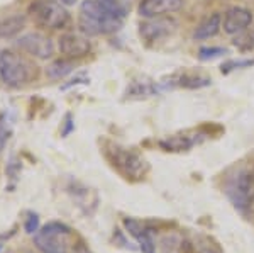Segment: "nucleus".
I'll list each match as a JSON object with an SVG mask.
<instances>
[{"label":"nucleus","mask_w":254,"mask_h":253,"mask_svg":"<svg viewBox=\"0 0 254 253\" xmlns=\"http://www.w3.org/2000/svg\"><path fill=\"white\" fill-rule=\"evenodd\" d=\"M0 250H2V245H0Z\"/></svg>","instance_id":"nucleus-27"},{"label":"nucleus","mask_w":254,"mask_h":253,"mask_svg":"<svg viewBox=\"0 0 254 253\" xmlns=\"http://www.w3.org/2000/svg\"><path fill=\"white\" fill-rule=\"evenodd\" d=\"M249 207H253V211H254V197H253V201H251V206Z\"/></svg>","instance_id":"nucleus-26"},{"label":"nucleus","mask_w":254,"mask_h":253,"mask_svg":"<svg viewBox=\"0 0 254 253\" xmlns=\"http://www.w3.org/2000/svg\"><path fill=\"white\" fill-rule=\"evenodd\" d=\"M254 60H244V61H229L225 67H222V72H231L234 68H243V67H253Z\"/></svg>","instance_id":"nucleus-20"},{"label":"nucleus","mask_w":254,"mask_h":253,"mask_svg":"<svg viewBox=\"0 0 254 253\" xmlns=\"http://www.w3.org/2000/svg\"><path fill=\"white\" fill-rule=\"evenodd\" d=\"M224 50L222 48H215V46H212V48H202L200 50V60H212V58H217V56H220V55H224Z\"/></svg>","instance_id":"nucleus-19"},{"label":"nucleus","mask_w":254,"mask_h":253,"mask_svg":"<svg viewBox=\"0 0 254 253\" xmlns=\"http://www.w3.org/2000/svg\"><path fill=\"white\" fill-rule=\"evenodd\" d=\"M124 226H126V230L129 231V233L139 242L142 252H144V253H154L156 245H154V242L151 240V233L146 230L144 226H142L141 223L136 221V219H132V218H126L124 219Z\"/></svg>","instance_id":"nucleus-12"},{"label":"nucleus","mask_w":254,"mask_h":253,"mask_svg":"<svg viewBox=\"0 0 254 253\" xmlns=\"http://www.w3.org/2000/svg\"><path fill=\"white\" fill-rule=\"evenodd\" d=\"M253 22V12L244 7H231L224 14L222 29L231 36L239 34L241 31H246Z\"/></svg>","instance_id":"nucleus-11"},{"label":"nucleus","mask_w":254,"mask_h":253,"mask_svg":"<svg viewBox=\"0 0 254 253\" xmlns=\"http://www.w3.org/2000/svg\"><path fill=\"white\" fill-rule=\"evenodd\" d=\"M7 138H9V136H7V133H5V131H0V150L3 148V143H5Z\"/></svg>","instance_id":"nucleus-24"},{"label":"nucleus","mask_w":254,"mask_h":253,"mask_svg":"<svg viewBox=\"0 0 254 253\" xmlns=\"http://www.w3.org/2000/svg\"><path fill=\"white\" fill-rule=\"evenodd\" d=\"M0 79L10 87H20L31 79L29 65L9 50H0Z\"/></svg>","instance_id":"nucleus-5"},{"label":"nucleus","mask_w":254,"mask_h":253,"mask_svg":"<svg viewBox=\"0 0 254 253\" xmlns=\"http://www.w3.org/2000/svg\"><path fill=\"white\" fill-rule=\"evenodd\" d=\"M58 50L64 58L68 60H75V58H83L87 56L92 46H90V41L87 38L80 34H73V32H68V34H63L58 39Z\"/></svg>","instance_id":"nucleus-9"},{"label":"nucleus","mask_w":254,"mask_h":253,"mask_svg":"<svg viewBox=\"0 0 254 253\" xmlns=\"http://www.w3.org/2000/svg\"><path fill=\"white\" fill-rule=\"evenodd\" d=\"M232 44L237 48L239 51L248 53V51H254V29H246L241 31L239 34L234 36V41Z\"/></svg>","instance_id":"nucleus-16"},{"label":"nucleus","mask_w":254,"mask_h":253,"mask_svg":"<svg viewBox=\"0 0 254 253\" xmlns=\"http://www.w3.org/2000/svg\"><path fill=\"white\" fill-rule=\"evenodd\" d=\"M220 27H222V15H220L219 12H214V14L207 15V17L196 26V29L193 32V38L198 41L210 39L219 34Z\"/></svg>","instance_id":"nucleus-13"},{"label":"nucleus","mask_w":254,"mask_h":253,"mask_svg":"<svg viewBox=\"0 0 254 253\" xmlns=\"http://www.w3.org/2000/svg\"><path fill=\"white\" fill-rule=\"evenodd\" d=\"M71 230L63 223H48L34 235V245L43 253H68L66 238Z\"/></svg>","instance_id":"nucleus-4"},{"label":"nucleus","mask_w":254,"mask_h":253,"mask_svg":"<svg viewBox=\"0 0 254 253\" xmlns=\"http://www.w3.org/2000/svg\"><path fill=\"white\" fill-rule=\"evenodd\" d=\"M24 19L22 17H10L0 22V38H12L22 29Z\"/></svg>","instance_id":"nucleus-17"},{"label":"nucleus","mask_w":254,"mask_h":253,"mask_svg":"<svg viewBox=\"0 0 254 253\" xmlns=\"http://www.w3.org/2000/svg\"><path fill=\"white\" fill-rule=\"evenodd\" d=\"M71 129H73V124H71V116H66V126H64V129H63V136H68Z\"/></svg>","instance_id":"nucleus-22"},{"label":"nucleus","mask_w":254,"mask_h":253,"mask_svg":"<svg viewBox=\"0 0 254 253\" xmlns=\"http://www.w3.org/2000/svg\"><path fill=\"white\" fill-rule=\"evenodd\" d=\"M73 72V61L64 58V60H56L46 68V75L53 80H60L63 77H66L68 73Z\"/></svg>","instance_id":"nucleus-15"},{"label":"nucleus","mask_w":254,"mask_h":253,"mask_svg":"<svg viewBox=\"0 0 254 253\" xmlns=\"http://www.w3.org/2000/svg\"><path fill=\"white\" fill-rule=\"evenodd\" d=\"M227 194L234 206L239 211H246L251 206V201L254 197L253 192V178L249 173H239L234 182L229 185Z\"/></svg>","instance_id":"nucleus-7"},{"label":"nucleus","mask_w":254,"mask_h":253,"mask_svg":"<svg viewBox=\"0 0 254 253\" xmlns=\"http://www.w3.org/2000/svg\"><path fill=\"white\" fill-rule=\"evenodd\" d=\"M183 7V0H141L139 15L146 19L165 17L168 14L178 12Z\"/></svg>","instance_id":"nucleus-10"},{"label":"nucleus","mask_w":254,"mask_h":253,"mask_svg":"<svg viewBox=\"0 0 254 253\" xmlns=\"http://www.w3.org/2000/svg\"><path fill=\"white\" fill-rule=\"evenodd\" d=\"M104 152L114 169H117L126 178L141 180V178H144L147 170H149L147 162L139 153L132 152V150L122 148V146L117 145H109Z\"/></svg>","instance_id":"nucleus-2"},{"label":"nucleus","mask_w":254,"mask_h":253,"mask_svg":"<svg viewBox=\"0 0 254 253\" xmlns=\"http://www.w3.org/2000/svg\"><path fill=\"white\" fill-rule=\"evenodd\" d=\"M24 230H26L27 235H36L39 231V216L34 213H29L26 218V223H24Z\"/></svg>","instance_id":"nucleus-18"},{"label":"nucleus","mask_w":254,"mask_h":253,"mask_svg":"<svg viewBox=\"0 0 254 253\" xmlns=\"http://www.w3.org/2000/svg\"><path fill=\"white\" fill-rule=\"evenodd\" d=\"M75 253H92V252H90L83 243H78V245H76V248H75Z\"/></svg>","instance_id":"nucleus-23"},{"label":"nucleus","mask_w":254,"mask_h":253,"mask_svg":"<svg viewBox=\"0 0 254 253\" xmlns=\"http://www.w3.org/2000/svg\"><path fill=\"white\" fill-rule=\"evenodd\" d=\"M126 14L122 0H83L78 15L80 31L87 36L112 34L121 29Z\"/></svg>","instance_id":"nucleus-1"},{"label":"nucleus","mask_w":254,"mask_h":253,"mask_svg":"<svg viewBox=\"0 0 254 253\" xmlns=\"http://www.w3.org/2000/svg\"><path fill=\"white\" fill-rule=\"evenodd\" d=\"M176 29V22L170 17H153L147 19L139 26V34L146 43H158L166 39Z\"/></svg>","instance_id":"nucleus-6"},{"label":"nucleus","mask_w":254,"mask_h":253,"mask_svg":"<svg viewBox=\"0 0 254 253\" xmlns=\"http://www.w3.org/2000/svg\"><path fill=\"white\" fill-rule=\"evenodd\" d=\"M17 44L20 50H24L26 53H29V55L41 60L51 58L53 53H55V46H53L51 39L39 34V32H29V34L22 36L17 41Z\"/></svg>","instance_id":"nucleus-8"},{"label":"nucleus","mask_w":254,"mask_h":253,"mask_svg":"<svg viewBox=\"0 0 254 253\" xmlns=\"http://www.w3.org/2000/svg\"><path fill=\"white\" fill-rule=\"evenodd\" d=\"M29 14L36 24L48 29H64L69 24V14L55 0H36L29 7Z\"/></svg>","instance_id":"nucleus-3"},{"label":"nucleus","mask_w":254,"mask_h":253,"mask_svg":"<svg viewBox=\"0 0 254 253\" xmlns=\"http://www.w3.org/2000/svg\"><path fill=\"white\" fill-rule=\"evenodd\" d=\"M198 140L193 136H188V134H176V136H170L166 140L159 141L161 148H165L166 152H187L191 146L196 145Z\"/></svg>","instance_id":"nucleus-14"},{"label":"nucleus","mask_w":254,"mask_h":253,"mask_svg":"<svg viewBox=\"0 0 254 253\" xmlns=\"http://www.w3.org/2000/svg\"><path fill=\"white\" fill-rule=\"evenodd\" d=\"M55 2H60L61 5H64V7H66V5H73V3H75L76 0H55Z\"/></svg>","instance_id":"nucleus-25"},{"label":"nucleus","mask_w":254,"mask_h":253,"mask_svg":"<svg viewBox=\"0 0 254 253\" xmlns=\"http://www.w3.org/2000/svg\"><path fill=\"white\" fill-rule=\"evenodd\" d=\"M19 170H20V165H19V162L15 160V158H12V160H10V163H9V165H7V170H5V172H7V175H9L10 178H15V175L19 173Z\"/></svg>","instance_id":"nucleus-21"}]
</instances>
